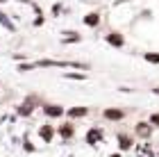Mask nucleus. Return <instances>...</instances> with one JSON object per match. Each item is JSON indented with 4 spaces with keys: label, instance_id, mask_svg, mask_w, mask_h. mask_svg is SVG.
Segmentation results:
<instances>
[{
    "label": "nucleus",
    "instance_id": "f257e3e1",
    "mask_svg": "<svg viewBox=\"0 0 159 157\" xmlns=\"http://www.w3.org/2000/svg\"><path fill=\"white\" fill-rule=\"evenodd\" d=\"M39 105H41L39 96H27L25 100L16 107V114H18V116H23V118H27V116H32V114H34V109H37Z\"/></svg>",
    "mask_w": 159,
    "mask_h": 157
},
{
    "label": "nucleus",
    "instance_id": "f03ea898",
    "mask_svg": "<svg viewBox=\"0 0 159 157\" xmlns=\"http://www.w3.org/2000/svg\"><path fill=\"white\" fill-rule=\"evenodd\" d=\"M102 139H105V132H102V127H89L84 134V141L89 146H98V144H102Z\"/></svg>",
    "mask_w": 159,
    "mask_h": 157
},
{
    "label": "nucleus",
    "instance_id": "7ed1b4c3",
    "mask_svg": "<svg viewBox=\"0 0 159 157\" xmlns=\"http://www.w3.org/2000/svg\"><path fill=\"white\" fill-rule=\"evenodd\" d=\"M41 109H43V114H46L48 118H61L64 114H66V109H64L61 105H57V103H46Z\"/></svg>",
    "mask_w": 159,
    "mask_h": 157
},
{
    "label": "nucleus",
    "instance_id": "20e7f679",
    "mask_svg": "<svg viewBox=\"0 0 159 157\" xmlns=\"http://www.w3.org/2000/svg\"><path fill=\"white\" fill-rule=\"evenodd\" d=\"M55 134H57V127H55V125H50V123H43V125H39V137H41V141H43V144H52Z\"/></svg>",
    "mask_w": 159,
    "mask_h": 157
},
{
    "label": "nucleus",
    "instance_id": "39448f33",
    "mask_svg": "<svg viewBox=\"0 0 159 157\" xmlns=\"http://www.w3.org/2000/svg\"><path fill=\"white\" fill-rule=\"evenodd\" d=\"M134 132L139 134L143 141H150V137H152V125H150L148 121H139L136 127H134Z\"/></svg>",
    "mask_w": 159,
    "mask_h": 157
},
{
    "label": "nucleus",
    "instance_id": "423d86ee",
    "mask_svg": "<svg viewBox=\"0 0 159 157\" xmlns=\"http://www.w3.org/2000/svg\"><path fill=\"white\" fill-rule=\"evenodd\" d=\"M57 134H59L64 141H70L75 137V125L70 123V121H66V123H61L59 127H57Z\"/></svg>",
    "mask_w": 159,
    "mask_h": 157
},
{
    "label": "nucleus",
    "instance_id": "0eeeda50",
    "mask_svg": "<svg viewBox=\"0 0 159 157\" xmlns=\"http://www.w3.org/2000/svg\"><path fill=\"white\" fill-rule=\"evenodd\" d=\"M102 118L105 121H123L125 118V112L118 109V107H107V109H102Z\"/></svg>",
    "mask_w": 159,
    "mask_h": 157
},
{
    "label": "nucleus",
    "instance_id": "6e6552de",
    "mask_svg": "<svg viewBox=\"0 0 159 157\" xmlns=\"http://www.w3.org/2000/svg\"><path fill=\"white\" fill-rule=\"evenodd\" d=\"M105 41L109 46H114V48H123L125 46V37H123L120 32H109V34H105Z\"/></svg>",
    "mask_w": 159,
    "mask_h": 157
},
{
    "label": "nucleus",
    "instance_id": "1a4fd4ad",
    "mask_svg": "<svg viewBox=\"0 0 159 157\" xmlns=\"http://www.w3.org/2000/svg\"><path fill=\"white\" fill-rule=\"evenodd\" d=\"M66 116L73 121V118H84V116H89V107H68L66 109Z\"/></svg>",
    "mask_w": 159,
    "mask_h": 157
},
{
    "label": "nucleus",
    "instance_id": "9d476101",
    "mask_svg": "<svg viewBox=\"0 0 159 157\" xmlns=\"http://www.w3.org/2000/svg\"><path fill=\"white\" fill-rule=\"evenodd\" d=\"M116 141H118V148H120L123 153H125V150H132V144H134V141H132V137H129L127 132H118Z\"/></svg>",
    "mask_w": 159,
    "mask_h": 157
},
{
    "label": "nucleus",
    "instance_id": "9b49d317",
    "mask_svg": "<svg viewBox=\"0 0 159 157\" xmlns=\"http://www.w3.org/2000/svg\"><path fill=\"white\" fill-rule=\"evenodd\" d=\"M134 155H136V157H155L152 146L146 144V141H143V144H136V146H134Z\"/></svg>",
    "mask_w": 159,
    "mask_h": 157
},
{
    "label": "nucleus",
    "instance_id": "f8f14e48",
    "mask_svg": "<svg viewBox=\"0 0 159 157\" xmlns=\"http://www.w3.org/2000/svg\"><path fill=\"white\" fill-rule=\"evenodd\" d=\"M82 23H84L86 27H98V25H100V12H89V14L82 18Z\"/></svg>",
    "mask_w": 159,
    "mask_h": 157
},
{
    "label": "nucleus",
    "instance_id": "ddd939ff",
    "mask_svg": "<svg viewBox=\"0 0 159 157\" xmlns=\"http://www.w3.org/2000/svg\"><path fill=\"white\" fill-rule=\"evenodd\" d=\"M80 41H82V37H80L77 32H64V37H61V44H80Z\"/></svg>",
    "mask_w": 159,
    "mask_h": 157
},
{
    "label": "nucleus",
    "instance_id": "4468645a",
    "mask_svg": "<svg viewBox=\"0 0 159 157\" xmlns=\"http://www.w3.org/2000/svg\"><path fill=\"white\" fill-rule=\"evenodd\" d=\"M143 59L150 62V64H159V53H146V55H143Z\"/></svg>",
    "mask_w": 159,
    "mask_h": 157
},
{
    "label": "nucleus",
    "instance_id": "2eb2a0df",
    "mask_svg": "<svg viewBox=\"0 0 159 157\" xmlns=\"http://www.w3.org/2000/svg\"><path fill=\"white\" fill-rule=\"evenodd\" d=\"M64 77H66V80H86L84 73H64Z\"/></svg>",
    "mask_w": 159,
    "mask_h": 157
},
{
    "label": "nucleus",
    "instance_id": "dca6fc26",
    "mask_svg": "<svg viewBox=\"0 0 159 157\" xmlns=\"http://www.w3.org/2000/svg\"><path fill=\"white\" fill-rule=\"evenodd\" d=\"M150 125H157L159 127V112H155V114H150V121H148Z\"/></svg>",
    "mask_w": 159,
    "mask_h": 157
},
{
    "label": "nucleus",
    "instance_id": "f3484780",
    "mask_svg": "<svg viewBox=\"0 0 159 157\" xmlns=\"http://www.w3.org/2000/svg\"><path fill=\"white\" fill-rule=\"evenodd\" d=\"M23 144H25V150H27V153H34V146L30 144V139H25Z\"/></svg>",
    "mask_w": 159,
    "mask_h": 157
},
{
    "label": "nucleus",
    "instance_id": "a211bd4d",
    "mask_svg": "<svg viewBox=\"0 0 159 157\" xmlns=\"http://www.w3.org/2000/svg\"><path fill=\"white\" fill-rule=\"evenodd\" d=\"M109 157H123V155H120V153H111Z\"/></svg>",
    "mask_w": 159,
    "mask_h": 157
},
{
    "label": "nucleus",
    "instance_id": "6ab92c4d",
    "mask_svg": "<svg viewBox=\"0 0 159 157\" xmlns=\"http://www.w3.org/2000/svg\"><path fill=\"white\" fill-rule=\"evenodd\" d=\"M152 94H157V96H159V87H157V89H152Z\"/></svg>",
    "mask_w": 159,
    "mask_h": 157
},
{
    "label": "nucleus",
    "instance_id": "aec40b11",
    "mask_svg": "<svg viewBox=\"0 0 159 157\" xmlns=\"http://www.w3.org/2000/svg\"><path fill=\"white\" fill-rule=\"evenodd\" d=\"M2 2H5V0H0V5H2Z\"/></svg>",
    "mask_w": 159,
    "mask_h": 157
}]
</instances>
